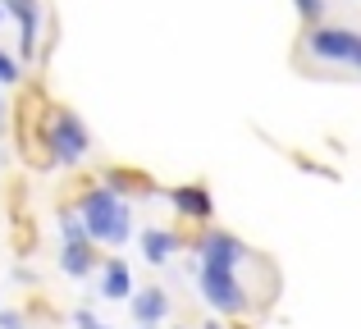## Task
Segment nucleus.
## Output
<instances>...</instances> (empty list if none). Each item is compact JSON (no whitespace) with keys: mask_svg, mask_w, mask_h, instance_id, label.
I'll return each mask as SVG.
<instances>
[{"mask_svg":"<svg viewBox=\"0 0 361 329\" xmlns=\"http://www.w3.org/2000/svg\"><path fill=\"white\" fill-rule=\"evenodd\" d=\"M178 247H183V238H178L174 229H142V256H147L151 266H169Z\"/></svg>","mask_w":361,"mask_h":329,"instance_id":"9b49d317","label":"nucleus"},{"mask_svg":"<svg viewBox=\"0 0 361 329\" xmlns=\"http://www.w3.org/2000/svg\"><path fill=\"white\" fill-rule=\"evenodd\" d=\"M298 9L307 18H320V14H325V0H298Z\"/></svg>","mask_w":361,"mask_h":329,"instance_id":"2eb2a0df","label":"nucleus"},{"mask_svg":"<svg viewBox=\"0 0 361 329\" xmlns=\"http://www.w3.org/2000/svg\"><path fill=\"white\" fill-rule=\"evenodd\" d=\"M307 46L320 60H343V64H357L361 69V37L348 32V27H311Z\"/></svg>","mask_w":361,"mask_h":329,"instance_id":"39448f33","label":"nucleus"},{"mask_svg":"<svg viewBox=\"0 0 361 329\" xmlns=\"http://www.w3.org/2000/svg\"><path fill=\"white\" fill-rule=\"evenodd\" d=\"M202 329H229V325H224V321H206Z\"/></svg>","mask_w":361,"mask_h":329,"instance_id":"f3484780","label":"nucleus"},{"mask_svg":"<svg viewBox=\"0 0 361 329\" xmlns=\"http://www.w3.org/2000/svg\"><path fill=\"white\" fill-rule=\"evenodd\" d=\"M0 9H9V14L18 18V37H23V55L32 60L37 51V27H42V9H37V0H0Z\"/></svg>","mask_w":361,"mask_h":329,"instance_id":"9d476101","label":"nucleus"},{"mask_svg":"<svg viewBox=\"0 0 361 329\" xmlns=\"http://www.w3.org/2000/svg\"><path fill=\"white\" fill-rule=\"evenodd\" d=\"M0 18H5V9H0Z\"/></svg>","mask_w":361,"mask_h":329,"instance_id":"6ab92c4d","label":"nucleus"},{"mask_svg":"<svg viewBox=\"0 0 361 329\" xmlns=\"http://www.w3.org/2000/svg\"><path fill=\"white\" fill-rule=\"evenodd\" d=\"M42 147H46V165L69 169L92 151V137H87V128H82V119L60 106V110H51V119H46V128H42Z\"/></svg>","mask_w":361,"mask_h":329,"instance_id":"f03ea898","label":"nucleus"},{"mask_svg":"<svg viewBox=\"0 0 361 329\" xmlns=\"http://www.w3.org/2000/svg\"><path fill=\"white\" fill-rule=\"evenodd\" d=\"M197 261H202V266H220V270H238L243 261H252V252H247V242L238 233L206 229L202 238H197Z\"/></svg>","mask_w":361,"mask_h":329,"instance_id":"20e7f679","label":"nucleus"},{"mask_svg":"<svg viewBox=\"0 0 361 329\" xmlns=\"http://www.w3.org/2000/svg\"><path fill=\"white\" fill-rule=\"evenodd\" d=\"M101 297H110V302H128L133 297V270L123 256L101 261Z\"/></svg>","mask_w":361,"mask_h":329,"instance_id":"1a4fd4ad","label":"nucleus"},{"mask_svg":"<svg viewBox=\"0 0 361 329\" xmlns=\"http://www.w3.org/2000/svg\"><path fill=\"white\" fill-rule=\"evenodd\" d=\"M197 293L211 311L220 316H247L252 311V297H247L238 270H220V266H197Z\"/></svg>","mask_w":361,"mask_h":329,"instance_id":"7ed1b4c3","label":"nucleus"},{"mask_svg":"<svg viewBox=\"0 0 361 329\" xmlns=\"http://www.w3.org/2000/svg\"><path fill=\"white\" fill-rule=\"evenodd\" d=\"M73 325H78V329H110L97 311H87V306H78V311H73Z\"/></svg>","mask_w":361,"mask_h":329,"instance_id":"ddd939ff","label":"nucleus"},{"mask_svg":"<svg viewBox=\"0 0 361 329\" xmlns=\"http://www.w3.org/2000/svg\"><path fill=\"white\" fill-rule=\"evenodd\" d=\"M174 329H183V325H174Z\"/></svg>","mask_w":361,"mask_h":329,"instance_id":"aec40b11","label":"nucleus"},{"mask_svg":"<svg viewBox=\"0 0 361 329\" xmlns=\"http://www.w3.org/2000/svg\"><path fill=\"white\" fill-rule=\"evenodd\" d=\"M97 183H106L110 192H119V197H128V192H142V197H151V192H156L147 174H137V169H123V165H110V169H101V178H97Z\"/></svg>","mask_w":361,"mask_h":329,"instance_id":"f8f14e48","label":"nucleus"},{"mask_svg":"<svg viewBox=\"0 0 361 329\" xmlns=\"http://www.w3.org/2000/svg\"><path fill=\"white\" fill-rule=\"evenodd\" d=\"M128 306H133V325L156 329V325L169 321V293H165V288H156V284H151V288H133Z\"/></svg>","mask_w":361,"mask_h":329,"instance_id":"0eeeda50","label":"nucleus"},{"mask_svg":"<svg viewBox=\"0 0 361 329\" xmlns=\"http://www.w3.org/2000/svg\"><path fill=\"white\" fill-rule=\"evenodd\" d=\"M73 215L82 220V229H87V238L97 242V247H123V242L133 238V206H128V197L110 192L106 183L82 187Z\"/></svg>","mask_w":361,"mask_h":329,"instance_id":"f257e3e1","label":"nucleus"},{"mask_svg":"<svg viewBox=\"0 0 361 329\" xmlns=\"http://www.w3.org/2000/svg\"><path fill=\"white\" fill-rule=\"evenodd\" d=\"M133 329H147V325H133Z\"/></svg>","mask_w":361,"mask_h":329,"instance_id":"a211bd4d","label":"nucleus"},{"mask_svg":"<svg viewBox=\"0 0 361 329\" xmlns=\"http://www.w3.org/2000/svg\"><path fill=\"white\" fill-rule=\"evenodd\" d=\"M0 82H18V64L9 60L5 51H0Z\"/></svg>","mask_w":361,"mask_h":329,"instance_id":"4468645a","label":"nucleus"},{"mask_svg":"<svg viewBox=\"0 0 361 329\" xmlns=\"http://www.w3.org/2000/svg\"><path fill=\"white\" fill-rule=\"evenodd\" d=\"M0 329H27V325H23L18 311H0Z\"/></svg>","mask_w":361,"mask_h":329,"instance_id":"dca6fc26","label":"nucleus"},{"mask_svg":"<svg viewBox=\"0 0 361 329\" xmlns=\"http://www.w3.org/2000/svg\"><path fill=\"white\" fill-rule=\"evenodd\" d=\"M60 270L69 279H87L101 270V256H97V242L82 238V242H60Z\"/></svg>","mask_w":361,"mask_h":329,"instance_id":"6e6552de","label":"nucleus"},{"mask_svg":"<svg viewBox=\"0 0 361 329\" xmlns=\"http://www.w3.org/2000/svg\"><path fill=\"white\" fill-rule=\"evenodd\" d=\"M169 206L178 211V220L188 224H211L215 220V197L206 183H178L174 192H169Z\"/></svg>","mask_w":361,"mask_h":329,"instance_id":"423d86ee","label":"nucleus"}]
</instances>
